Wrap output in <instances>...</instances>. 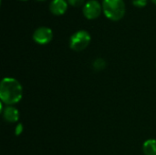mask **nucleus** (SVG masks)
Listing matches in <instances>:
<instances>
[{"label": "nucleus", "instance_id": "1", "mask_svg": "<svg viewBox=\"0 0 156 155\" xmlns=\"http://www.w3.org/2000/svg\"><path fill=\"white\" fill-rule=\"evenodd\" d=\"M21 84L13 78H5L0 84V98L6 105L17 103L22 99Z\"/></svg>", "mask_w": 156, "mask_h": 155}, {"label": "nucleus", "instance_id": "2", "mask_svg": "<svg viewBox=\"0 0 156 155\" xmlns=\"http://www.w3.org/2000/svg\"><path fill=\"white\" fill-rule=\"evenodd\" d=\"M102 9L105 16L112 20H120L125 14L123 0H103Z\"/></svg>", "mask_w": 156, "mask_h": 155}, {"label": "nucleus", "instance_id": "3", "mask_svg": "<svg viewBox=\"0 0 156 155\" xmlns=\"http://www.w3.org/2000/svg\"><path fill=\"white\" fill-rule=\"evenodd\" d=\"M90 42V35L86 30H79L75 32L69 39V47L75 51L85 49Z\"/></svg>", "mask_w": 156, "mask_h": 155}, {"label": "nucleus", "instance_id": "4", "mask_svg": "<svg viewBox=\"0 0 156 155\" xmlns=\"http://www.w3.org/2000/svg\"><path fill=\"white\" fill-rule=\"evenodd\" d=\"M53 37L52 30L47 26H40L37 28L33 33V39L35 42L40 45L48 44L51 41Z\"/></svg>", "mask_w": 156, "mask_h": 155}, {"label": "nucleus", "instance_id": "5", "mask_svg": "<svg viewBox=\"0 0 156 155\" xmlns=\"http://www.w3.org/2000/svg\"><path fill=\"white\" fill-rule=\"evenodd\" d=\"M82 11L88 19H94L101 15V5L97 0H89L83 5Z\"/></svg>", "mask_w": 156, "mask_h": 155}, {"label": "nucleus", "instance_id": "6", "mask_svg": "<svg viewBox=\"0 0 156 155\" xmlns=\"http://www.w3.org/2000/svg\"><path fill=\"white\" fill-rule=\"evenodd\" d=\"M68 8V3L66 0H52L49 5V9L54 15H62Z\"/></svg>", "mask_w": 156, "mask_h": 155}, {"label": "nucleus", "instance_id": "7", "mask_svg": "<svg viewBox=\"0 0 156 155\" xmlns=\"http://www.w3.org/2000/svg\"><path fill=\"white\" fill-rule=\"evenodd\" d=\"M3 116H4V119L6 122H17V120L19 118V112L16 108H14L12 106H8L4 110Z\"/></svg>", "mask_w": 156, "mask_h": 155}, {"label": "nucleus", "instance_id": "8", "mask_svg": "<svg viewBox=\"0 0 156 155\" xmlns=\"http://www.w3.org/2000/svg\"><path fill=\"white\" fill-rule=\"evenodd\" d=\"M143 151L145 155H156V140L150 139L144 143Z\"/></svg>", "mask_w": 156, "mask_h": 155}, {"label": "nucleus", "instance_id": "9", "mask_svg": "<svg viewBox=\"0 0 156 155\" xmlns=\"http://www.w3.org/2000/svg\"><path fill=\"white\" fill-rule=\"evenodd\" d=\"M92 66H93L95 70H101L106 67V62L102 58H97L96 60L93 61Z\"/></svg>", "mask_w": 156, "mask_h": 155}, {"label": "nucleus", "instance_id": "10", "mask_svg": "<svg viewBox=\"0 0 156 155\" xmlns=\"http://www.w3.org/2000/svg\"><path fill=\"white\" fill-rule=\"evenodd\" d=\"M133 4L135 6L143 7V6L146 5V4H147V0H133Z\"/></svg>", "mask_w": 156, "mask_h": 155}, {"label": "nucleus", "instance_id": "11", "mask_svg": "<svg viewBox=\"0 0 156 155\" xmlns=\"http://www.w3.org/2000/svg\"><path fill=\"white\" fill-rule=\"evenodd\" d=\"M69 3L74 6H80L81 5H83L84 3V0H68Z\"/></svg>", "mask_w": 156, "mask_h": 155}, {"label": "nucleus", "instance_id": "12", "mask_svg": "<svg viewBox=\"0 0 156 155\" xmlns=\"http://www.w3.org/2000/svg\"><path fill=\"white\" fill-rule=\"evenodd\" d=\"M22 132H23V126H22V124H18V125L16 126V134L18 135V134H20Z\"/></svg>", "mask_w": 156, "mask_h": 155}, {"label": "nucleus", "instance_id": "13", "mask_svg": "<svg viewBox=\"0 0 156 155\" xmlns=\"http://www.w3.org/2000/svg\"><path fill=\"white\" fill-rule=\"evenodd\" d=\"M152 1H153V2H154V3L156 5V0H152Z\"/></svg>", "mask_w": 156, "mask_h": 155}, {"label": "nucleus", "instance_id": "14", "mask_svg": "<svg viewBox=\"0 0 156 155\" xmlns=\"http://www.w3.org/2000/svg\"><path fill=\"white\" fill-rule=\"evenodd\" d=\"M38 1H43V0H38Z\"/></svg>", "mask_w": 156, "mask_h": 155}]
</instances>
